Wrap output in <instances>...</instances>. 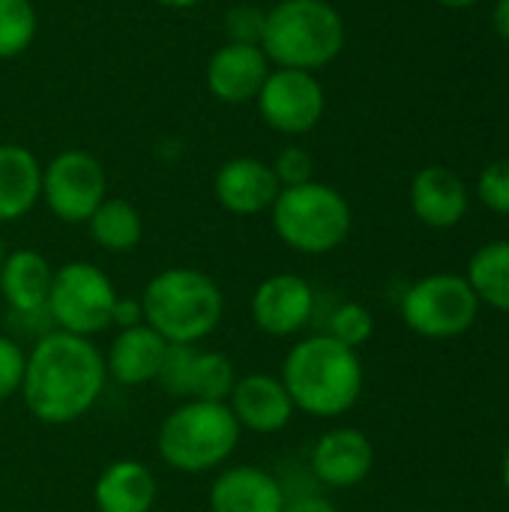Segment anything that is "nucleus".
Instances as JSON below:
<instances>
[{
  "instance_id": "f257e3e1",
  "label": "nucleus",
  "mask_w": 509,
  "mask_h": 512,
  "mask_svg": "<svg viewBox=\"0 0 509 512\" xmlns=\"http://www.w3.org/2000/svg\"><path fill=\"white\" fill-rule=\"evenodd\" d=\"M108 384L105 354L93 339L48 330L27 351L21 399L45 426H69L90 414Z\"/></svg>"
},
{
  "instance_id": "f03ea898",
  "label": "nucleus",
  "mask_w": 509,
  "mask_h": 512,
  "mask_svg": "<svg viewBox=\"0 0 509 512\" xmlns=\"http://www.w3.org/2000/svg\"><path fill=\"white\" fill-rule=\"evenodd\" d=\"M279 378L294 408L318 420H336L348 414L360 402L366 384L360 351L336 342L327 333L294 342L282 360Z\"/></svg>"
},
{
  "instance_id": "7ed1b4c3",
  "label": "nucleus",
  "mask_w": 509,
  "mask_h": 512,
  "mask_svg": "<svg viewBox=\"0 0 509 512\" xmlns=\"http://www.w3.org/2000/svg\"><path fill=\"white\" fill-rule=\"evenodd\" d=\"M144 324L168 345H198L210 339L225 315V294L219 282L195 267L159 270L141 294Z\"/></svg>"
},
{
  "instance_id": "20e7f679",
  "label": "nucleus",
  "mask_w": 509,
  "mask_h": 512,
  "mask_svg": "<svg viewBox=\"0 0 509 512\" xmlns=\"http://www.w3.org/2000/svg\"><path fill=\"white\" fill-rule=\"evenodd\" d=\"M345 48V18L327 0H279L267 9L261 51L276 69L318 72Z\"/></svg>"
},
{
  "instance_id": "39448f33",
  "label": "nucleus",
  "mask_w": 509,
  "mask_h": 512,
  "mask_svg": "<svg viewBox=\"0 0 509 512\" xmlns=\"http://www.w3.org/2000/svg\"><path fill=\"white\" fill-rule=\"evenodd\" d=\"M243 438L228 402H180L156 432L159 459L177 474H213L228 465Z\"/></svg>"
},
{
  "instance_id": "423d86ee",
  "label": "nucleus",
  "mask_w": 509,
  "mask_h": 512,
  "mask_svg": "<svg viewBox=\"0 0 509 512\" xmlns=\"http://www.w3.org/2000/svg\"><path fill=\"white\" fill-rule=\"evenodd\" d=\"M270 222L276 237L297 255H330L336 252L354 225L348 198L318 180L279 189Z\"/></svg>"
},
{
  "instance_id": "0eeeda50",
  "label": "nucleus",
  "mask_w": 509,
  "mask_h": 512,
  "mask_svg": "<svg viewBox=\"0 0 509 512\" xmlns=\"http://www.w3.org/2000/svg\"><path fill=\"white\" fill-rule=\"evenodd\" d=\"M117 288L93 261H69L54 270L45 312L54 330L93 339L111 327Z\"/></svg>"
},
{
  "instance_id": "6e6552de",
  "label": "nucleus",
  "mask_w": 509,
  "mask_h": 512,
  "mask_svg": "<svg viewBox=\"0 0 509 512\" xmlns=\"http://www.w3.org/2000/svg\"><path fill=\"white\" fill-rule=\"evenodd\" d=\"M402 321L423 339H456L468 333L480 315V300L465 276L432 273L402 294Z\"/></svg>"
},
{
  "instance_id": "1a4fd4ad",
  "label": "nucleus",
  "mask_w": 509,
  "mask_h": 512,
  "mask_svg": "<svg viewBox=\"0 0 509 512\" xmlns=\"http://www.w3.org/2000/svg\"><path fill=\"white\" fill-rule=\"evenodd\" d=\"M108 198L102 162L87 150H60L42 165V201L66 225H84Z\"/></svg>"
},
{
  "instance_id": "9d476101",
  "label": "nucleus",
  "mask_w": 509,
  "mask_h": 512,
  "mask_svg": "<svg viewBox=\"0 0 509 512\" xmlns=\"http://www.w3.org/2000/svg\"><path fill=\"white\" fill-rule=\"evenodd\" d=\"M255 105H258L264 126H270L279 135L297 138V135L312 132L321 123L327 96L315 72L273 66L255 96Z\"/></svg>"
},
{
  "instance_id": "9b49d317",
  "label": "nucleus",
  "mask_w": 509,
  "mask_h": 512,
  "mask_svg": "<svg viewBox=\"0 0 509 512\" xmlns=\"http://www.w3.org/2000/svg\"><path fill=\"white\" fill-rule=\"evenodd\" d=\"M252 324L273 339H291L315 315V288L297 273H273L258 282L249 300Z\"/></svg>"
},
{
  "instance_id": "f8f14e48",
  "label": "nucleus",
  "mask_w": 509,
  "mask_h": 512,
  "mask_svg": "<svg viewBox=\"0 0 509 512\" xmlns=\"http://www.w3.org/2000/svg\"><path fill=\"white\" fill-rule=\"evenodd\" d=\"M312 477L327 489H354L375 468V447L366 432L354 426L327 429L309 453Z\"/></svg>"
},
{
  "instance_id": "ddd939ff",
  "label": "nucleus",
  "mask_w": 509,
  "mask_h": 512,
  "mask_svg": "<svg viewBox=\"0 0 509 512\" xmlns=\"http://www.w3.org/2000/svg\"><path fill=\"white\" fill-rule=\"evenodd\" d=\"M228 408L240 429L252 435H279L297 414L282 378L267 372L240 375L228 396Z\"/></svg>"
},
{
  "instance_id": "4468645a",
  "label": "nucleus",
  "mask_w": 509,
  "mask_h": 512,
  "mask_svg": "<svg viewBox=\"0 0 509 512\" xmlns=\"http://www.w3.org/2000/svg\"><path fill=\"white\" fill-rule=\"evenodd\" d=\"M279 180L270 168V162L258 156H234L219 165L213 174V198L219 207L231 216H261L270 213Z\"/></svg>"
},
{
  "instance_id": "2eb2a0df",
  "label": "nucleus",
  "mask_w": 509,
  "mask_h": 512,
  "mask_svg": "<svg viewBox=\"0 0 509 512\" xmlns=\"http://www.w3.org/2000/svg\"><path fill=\"white\" fill-rule=\"evenodd\" d=\"M270 69L273 66L267 54L261 51V45L225 42L210 54L204 81L213 99L225 105H246V102H255Z\"/></svg>"
},
{
  "instance_id": "dca6fc26",
  "label": "nucleus",
  "mask_w": 509,
  "mask_h": 512,
  "mask_svg": "<svg viewBox=\"0 0 509 512\" xmlns=\"http://www.w3.org/2000/svg\"><path fill=\"white\" fill-rule=\"evenodd\" d=\"M288 501L276 474L258 465H228L210 483V512H282Z\"/></svg>"
},
{
  "instance_id": "f3484780",
  "label": "nucleus",
  "mask_w": 509,
  "mask_h": 512,
  "mask_svg": "<svg viewBox=\"0 0 509 512\" xmlns=\"http://www.w3.org/2000/svg\"><path fill=\"white\" fill-rule=\"evenodd\" d=\"M411 210L429 228H456L468 213V186L444 165H429L411 180Z\"/></svg>"
},
{
  "instance_id": "a211bd4d",
  "label": "nucleus",
  "mask_w": 509,
  "mask_h": 512,
  "mask_svg": "<svg viewBox=\"0 0 509 512\" xmlns=\"http://www.w3.org/2000/svg\"><path fill=\"white\" fill-rule=\"evenodd\" d=\"M168 342L147 324L117 330V336L108 345L105 354V372L108 381L120 387H144L153 384L162 366Z\"/></svg>"
},
{
  "instance_id": "6ab92c4d",
  "label": "nucleus",
  "mask_w": 509,
  "mask_h": 512,
  "mask_svg": "<svg viewBox=\"0 0 509 512\" xmlns=\"http://www.w3.org/2000/svg\"><path fill=\"white\" fill-rule=\"evenodd\" d=\"M156 495V474L138 459H117L105 465L93 483L96 512H150Z\"/></svg>"
},
{
  "instance_id": "aec40b11",
  "label": "nucleus",
  "mask_w": 509,
  "mask_h": 512,
  "mask_svg": "<svg viewBox=\"0 0 509 512\" xmlns=\"http://www.w3.org/2000/svg\"><path fill=\"white\" fill-rule=\"evenodd\" d=\"M54 267L36 249H9L0 267V297L9 312H45Z\"/></svg>"
},
{
  "instance_id": "412c9836",
  "label": "nucleus",
  "mask_w": 509,
  "mask_h": 512,
  "mask_svg": "<svg viewBox=\"0 0 509 512\" xmlns=\"http://www.w3.org/2000/svg\"><path fill=\"white\" fill-rule=\"evenodd\" d=\"M42 201V162L21 144H0V225L24 219Z\"/></svg>"
},
{
  "instance_id": "4be33fe9",
  "label": "nucleus",
  "mask_w": 509,
  "mask_h": 512,
  "mask_svg": "<svg viewBox=\"0 0 509 512\" xmlns=\"http://www.w3.org/2000/svg\"><path fill=\"white\" fill-rule=\"evenodd\" d=\"M84 225L90 231V240L111 255L132 252L144 240L141 210L126 198H105Z\"/></svg>"
},
{
  "instance_id": "5701e85b",
  "label": "nucleus",
  "mask_w": 509,
  "mask_h": 512,
  "mask_svg": "<svg viewBox=\"0 0 509 512\" xmlns=\"http://www.w3.org/2000/svg\"><path fill=\"white\" fill-rule=\"evenodd\" d=\"M465 279L480 303L498 312H509V240L480 246L468 264Z\"/></svg>"
},
{
  "instance_id": "b1692460",
  "label": "nucleus",
  "mask_w": 509,
  "mask_h": 512,
  "mask_svg": "<svg viewBox=\"0 0 509 512\" xmlns=\"http://www.w3.org/2000/svg\"><path fill=\"white\" fill-rule=\"evenodd\" d=\"M237 366L222 354V351H201L195 354L192 363V387L189 399L201 402H228L234 384H237Z\"/></svg>"
},
{
  "instance_id": "393cba45",
  "label": "nucleus",
  "mask_w": 509,
  "mask_h": 512,
  "mask_svg": "<svg viewBox=\"0 0 509 512\" xmlns=\"http://www.w3.org/2000/svg\"><path fill=\"white\" fill-rule=\"evenodd\" d=\"M39 30L33 0H0V60L24 54Z\"/></svg>"
},
{
  "instance_id": "a878e982",
  "label": "nucleus",
  "mask_w": 509,
  "mask_h": 512,
  "mask_svg": "<svg viewBox=\"0 0 509 512\" xmlns=\"http://www.w3.org/2000/svg\"><path fill=\"white\" fill-rule=\"evenodd\" d=\"M324 333L333 336L336 342H342V345L360 351V348L375 336V318H372V312H369L363 303L348 300V303H339V306L333 309V315H330Z\"/></svg>"
},
{
  "instance_id": "bb28decb",
  "label": "nucleus",
  "mask_w": 509,
  "mask_h": 512,
  "mask_svg": "<svg viewBox=\"0 0 509 512\" xmlns=\"http://www.w3.org/2000/svg\"><path fill=\"white\" fill-rule=\"evenodd\" d=\"M198 345H168L159 375L153 384H159V390L177 402L189 399V387H192V363H195Z\"/></svg>"
},
{
  "instance_id": "cd10ccee",
  "label": "nucleus",
  "mask_w": 509,
  "mask_h": 512,
  "mask_svg": "<svg viewBox=\"0 0 509 512\" xmlns=\"http://www.w3.org/2000/svg\"><path fill=\"white\" fill-rule=\"evenodd\" d=\"M264 21H267V9H261L255 3H237L225 12V36H228V42L261 45Z\"/></svg>"
},
{
  "instance_id": "c85d7f7f",
  "label": "nucleus",
  "mask_w": 509,
  "mask_h": 512,
  "mask_svg": "<svg viewBox=\"0 0 509 512\" xmlns=\"http://www.w3.org/2000/svg\"><path fill=\"white\" fill-rule=\"evenodd\" d=\"M270 168H273V174H276V180H279L282 189L315 180V159H312V153H309L306 147H300V144L282 147V150L276 153V159L270 162Z\"/></svg>"
},
{
  "instance_id": "c756f323",
  "label": "nucleus",
  "mask_w": 509,
  "mask_h": 512,
  "mask_svg": "<svg viewBox=\"0 0 509 512\" xmlns=\"http://www.w3.org/2000/svg\"><path fill=\"white\" fill-rule=\"evenodd\" d=\"M24 366H27V351L18 339L0 333V402L12 399L21 393L24 381Z\"/></svg>"
},
{
  "instance_id": "7c9ffc66",
  "label": "nucleus",
  "mask_w": 509,
  "mask_h": 512,
  "mask_svg": "<svg viewBox=\"0 0 509 512\" xmlns=\"http://www.w3.org/2000/svg\"><path fill=\"white\" fill-rule=\"evenodd\" d=\"M477 195L492 213L509 216V159H498L483 168L477 180Z\"/></svg>"
},
{
  "instance_id": "2f4dec72",
  "label": "nucleus",
  "mask_w": 509,
  "mask_h": 512,
  "mask_svg": "<svg viewBox=\"0 0 509 512\" xmlns=\"http://www.w3.org/2000/svg\"><path fill=\"white\" fill-rule=\"evenodd\" d=\"M138 324H144V306H141V297H117L114 312H111V327H117V330H129V327H138Z\"/></svg>"
},
{
  "instance_id": "473e14b6",
  "label": "nucleus",
  "mask_w": 509,
  "mask_h": 512,
  "mask_svg": "<svg viewBox=\"0 0 509 512\" xmlns=\"http://www.w3.org/2000/svg\"><path fill=\"white\" fill-rule=\"evenodd\" d=\"M282 512H339V507L330 498L318 495V492H303V495L288 498Z\"/></svg>"
},
{
  "instance_id": "72a5a7b5",
  "label": "nucleus",
  "mask_w": 509,
  "mask_h": 512,
  "mask_svg": "<svg viewBox=\"0 0 509 512\" xmlns=\"http://www.w3.org/2000/svg\"><path fill=\"white\" fill-rule=\"evenodd\" d=\"M492 24H495L498 36H501L504 42H509V0H498V3H495Z\"/></svg>"
},
{
  "instance_id": "f704fd0d",
  "label": "nucleus",
  "mask_w": 509,
  "mask_h": 512,
  "mask_svg": "<svg viewBox=\"0 0 509 512\" xmlns=\"http://www.w3.org/2000/svg\"><path fill=\"white\" fill-rule=\"evenodd\" d=\"M156 3L165 6V9H192V6H198L204 0H156Z\"/></svg>"
},
{
  "instance_id": "c9c22d12",
  "label": "nucleus",
  "mask_w": 509,
  "mask_h": 512,
  "mask_svg": "<svg viewBox=\"0 0 509 512\" xmlns=\"http://www.w3.org/2000/svg\"><path fill=\"white\" fill-rule=\"evenodd\" d=\"M435 3H441V6H447V9H468V6H474V3H480V0H435Z\"/></svg>"
},
{
  "instance_id": "e433bc0d",
  "label": "nucleus",
  "mask_w": 509,
  "mask_h": 512,
  "mask_svg": "<svg viewBox=\"0 0 509 512\" xmlns=\"http://www.w3.org/2000/svg\"><path fill=\"white\" fill-rule=\"evenodd\" d=\"M501 477H504V489H507L509 495V450L507 456H504V465H501Z\"/></svg>"
},
{
  "instance_id": "4c0bfd02",
  "label": "nucleus",
  "mask_w": 509,
  "mask_h": 512,
  "mask_svg": "<svg viewBox=\"0 0 509 512\" xmlns=\"http://www.w3.org/2000/svg\"><path fill=\"white\" fill-rule=\"evenodd\" d=\"M6 255H9V246H6V237H3V231H0V267H3V261H6Z\"/></svg>"
}]
</instances>
